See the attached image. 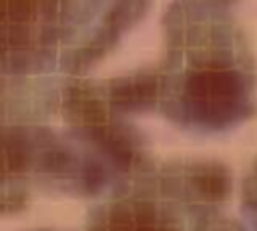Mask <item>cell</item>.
I'll return each instance as SVG.
<instances>
[{
    "mask_svg": "<svg viewBox=\"0 0 257 231\" xmlns=\"http://www.w3.org/2000/svg\"><path fill=\"white\" fill-rule=\"evenodd\" d=\"M227 195L217 163H145L102 193L82 231H247L227 215Z\"/></svg>",
    "mask_w": 257,
    "mask_h": 231,
    "instance_id": "6da1fadb",
    "label": "cell"
},
{
    "mask_svg": "<svg viewBox=\"0 0 257 231\" xmlns=\"http://www.w3.org/2000/svg\"><path fill=\"white\" fill-rule=\"evenodd\" d=\"M34 231H52V229H34Z\"/></svg>",
    "mask_w": 257,
    "mask_h": 231,
    "instance_id": "3957f363",
    "label": "cell"
},
{
    "mask_svg": "<svg viewBox=\"0 0 257 231\" xmlns=\"http://www.w3.org/2000/svg\"><path fill=\"white\" fill-rule=\"evenodd\" d=\"M241 209L247 221V231H257V161L249 169L241 189Z\"/></svg>",
    "mask_w": 257,
    "mask_h": 231,
    "instance_id": "7a4b0ae2",
    "label": "cell"
}]
</instances>
